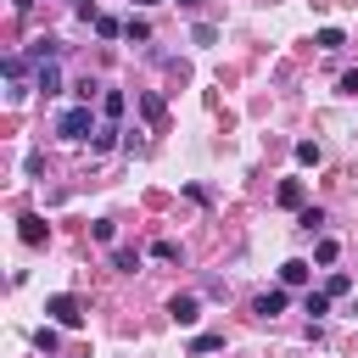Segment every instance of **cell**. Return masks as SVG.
<instances>
[{"label": "cell", "instance_id": "obj_1", "mask_svg": "<svg viewBox=\"0 0 358 358\" xmlns=\"http://www.w3.org/2000/svg\"><path fill=\"white\" fill-rule=\"evenodd\" d=\"M56 134H62V140H95V112H90V106L62 112V117H56Z\"/></svg>", "mask_w": 358, "mask_h": 358}, {"label": "cell", "instance_id": "obj_2", "mask_svg": "<svg viewBox=\"0 0 358 358\" xmlns=\"http://www.w3.org/2000/svg\"><path fill=\"white\" fill-rule=\"evenodd\" d=\"M45 313H50L56 324H78V319H84V313H78V296H50Z\"/></svg>", "mask_w": 358, "mask_h": 358}, {"label": "cell", "instance_id": "obj_3", "mask_svg": "<svg viewBox=\"0 0 358 358\" xmlns=\"http://www.w3.org/2000/svg\"><path fill=\"white\" fill-rule=\"evenodd\" d=\"M252 313H257V319H274V313H285V285H280V291H263V296L252 302Z\"/></svg>", "mask_w": 358, "mask_h": 358}, {"label": "cell", "instance_id": "obj_4", "mask_svg": "<svg viewBox=\"0 0 358 358\" xmlns=\"http://www.w3.org/2000/svg\"><path fill=\"white\" fill-rule=\"evenodd\" d=\"M28 56H34L39 67H50V62L62 56V39H50V34H45V39H34V50H28Z\"/></svg>", "mask_w": 358, "mask_h": 358}, {"label": "cell", "instance_id": "obj_5", "mask_svg": "<svg viewBox=\"0 0 358 358\" xmlns=\"http://www.w3.org/2000/svg\"><path fill=\"white\" fill-rule=\"evenodd\" d=\"M168 313H173V324H196V296L185 291V296H173L168 302Z\"/></svg>", "mask_w": 358, "mask_h": 358}, {"label": "cell", "instance_id": "obj_6", "mask_svg": "<svg viewBox=\"0 0 358 358\" xmlns=\"http://www.w3.org/2000/svg\"><path fill=\"white\" fill-rule=\"evenodd\" d=\"M34 90H45V95H56V90H62V73H56V62H50V67H39Z\"/></svg>", "mask_w": 358, "mask_h": 358}, {"label": "cell", "instance_id": "obj_7", "mask_svg": "<svg viewBox=\"0 0 358 358\" xmlns=\"http://www.w3.org/2000/svg\"><path fill=\"white\" fill-rule=\"evenodd\" d=\"M112 263H117L123 274H134V268H140V252H134V246H112Z\"/></svg>", "mask_w": 358, "mask_h": 358}, {"label": "cell", "instance_id": "obj_8", "mask_svg": "<svg viewBox=\"0 0 358 358\" xmlns=\"http://www.w3.org/2000/svg\"><path fill=\"white\" fill-rule=\"evenodd\" d=\"M123 106H129L123 90H106V95H101V112H106V117H123Z\"/></svg>", "mask_w": 358, "mask_h": 358}, {"label": "cell", "instance_id": "obj_9", "mask_svg": "<svg viewBox=\"0 0 358 358\" xmlns=\"http://www.w3.org/2000/svg\"><path fill=\"white\" fill-rule=\"evenodd\" d=\"M280 207H302V179H285L280 185Z\"/></svg>", "mask_w": 358, "mask_h": 358}, {"label": "cell", "instance_id": "obj_10", "mask_svg": "<svg viewBox=\"0 0 358 358\" xmlns=\"http://www.w3.org/2000/svg\"><path fill=\"white\" fill-rule=\"evenodd\" d=\"M22 241H28V246H39V241H45V218H34V213H28V218H22Z\"/></svg>", "mask_w": 358, "mask_h": 358}, {"label": "cell", "instance_id": "obj_11", "mask_svg": "<svg viewBox=\"0 0 358 358\" xmlns=\"http://www.w3.org/2000/svg\"><path fill=\"white\" fill-rule=\"evenodd\" d=\"M319 157H324V151H319V145H313V140H296V162H302V168H313V162H319Z\"/></svg>", "mask_w": 358, "mask_h": 358}, {"label": "cell", "instance_id": "obj_12", "mask_svg": "<svg viewBox=\"0 0 358 358\" xmlns=\"http://www.w3.org/2000/svg\"><path fill=\"white\" fill-rule=\"evenodd\" d=\"M280 280H285V291H291V285H302V280H308V263H285V268H280Z\"/></svg>", "mask_w": 358, "mask_h": 358}, {"label": "cell", "instance_id": "obj_13", "mask_svg": "<svg viewBox=\"0 0 358 358\" xmlns=\"http://www.w3.org/2000/svg\"><path fill=\"white\" fill-rule=\"evenodd\" d=\"M123 34H129V39H151V22H145V17H129Z\"/></svg>", "mask_w": 358, "mask_h": 358}, {"label": "cell", "instance_id": "obj_14", "mask_svg": "<svg viewBox=\"0 0 358 358\" xmlns=\"http://www.w3.org/2000/svg\"><path fill=\"white\" fill-rule=\"evenodd\" d=\"M95 28H101V39H117V34H123V22H117V17H95Z\"/></svg>", "mask_w": 358, "mask_h": 358}, {"label": "cell", "instance_id": "obj_15", "mask_svg": "<svg viewBox=\"0 0 358 358\" xmlns=\"http://www.w3.org/2000/svg\"><path fill=\"white\" fill-rule=\"evenodd\" d=\"M319 45H324V50H341L347 39H341V28H324V34H319Z\"/></svg>", "mask_w": 358, "mask_h": 358}, {"label": "cell", "instance_id": "obj_16", "mask_svg": "<svg viewBox=\"0 0 358 358\" xmlns=\"http://www.w3.org/2000/svg\"><path fill=\"white\" fill-rule=\"evenodd\" d=\"M319 224H324V213H319V207H302V229H308V235H313V229H319Z\"/></svg>", "mask_w": 358, "mask_h": 358}, {"label": "cell", "instance_id": "obj_17", "mask_svg": "<svg viewBox=\"0 0 358 358\" xmlns=\"http://www.w3.org/2000/svg\"><path fill=\"white\" fill-rule=\"evenodd\" d=\"M151 257H162V263H173V257H179V246H173V241H157V246H151Z\"/></svg>", "mask_w": 358, "mask_h": 358}, {"label": "cell", "instance_id": "obj_18", "mask_svg": "<svg viewBox=\"0 0 358 358\" xmlns=\"http://www.w3.org/2000/svg\"><path fill=\"white\" fill-rule=\"evenodd\" d=\"M324 296H347V274H330L324 280Z\"/></svg>", "mask_w": 358, "mask_h": 358}, {"label": "cell", "instance_id": "obj_19", "mask_svg": "<svg viewBox=\"0 0 358 358\" xmlns=\"http://www.w3.org/2000/svg\"><path fill=\"white\" fill-rule=\"evenodd\" d=\"M213 347H224V336H196L190 341V352H213Z\"/></svg>", "mask_w": 358, "mask_h": 358}, {"label": "cell", "instance_id": "obj_20", "mask_svg": "<svg viewBox=\"0 0 358 358\" xmlns=\"http://www.w3.org/2000/svg\"><path fill=\"white\" fill-rule=\"evenodd\" d=\"M341 95H358V67H352V73H341Z\"/></svg>", "mask_w": 358, "mask_h": 358}, {"label": "cell", "instance_id": "obj_21", "mask_svg": "<svg viewBox=\"0 0 358 358\" xmlns=\"http://www.w3.org/2000/svg\"><path fill=\"white\" fill-rule=\"evenodd\" d=\"M11 6H17V11H28V6H34V0H11Z\"/></svg>", "mask_w": 358, "mask_h": 358}, {"label": "cell", "instance_id": "obj_22", "mask_svg": "<svg viewBox=\"0 0 358 358\" xmlns=\"http://www.w3.org/2000/svg\"><path fill=\"white\" fill-rule=\"evenodd\" d=\"M179 6H185V11H190V6H201V0H179Z\"/></svg>", "mask_w": 358, "mask_h": 358}, {"label": "cell", "instance_id": "obj_23", "mask_svg": "<svg viewBox=\"0 0 358 358\" xmlns=\"http://www.w3.org/2000/svg\"><path fill=\"white\" fill-rule=\"evenodd\" d=\"M134 6H157V0H134Z\"/></svg>", "mask_w": 358, "mask_h": 358}]
</instances>
